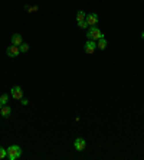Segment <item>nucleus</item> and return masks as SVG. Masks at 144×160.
Returning <instances> with one entry per match:
<instances>
[{
  "label": "nucleus",
  "instance_id": "obj_1",
  "mask_svg": "<svg viewBox=\"0 0 144 160\" xmlns=\"http://www.w3.org/2000/svg\"><path fill=\"white\" fill-rule=\"evenodd\" d=\"M87 36H88V39H89V41H98V39L104 38L102 32H101L97 26H91V28H89V31H88V33H87Z\"/></svg>",
  "mask_w": 144,
  "mask_h": 160
},
{
  "label": "nucleus",
  "instance_id": "obj_2",
  "mask_svg": "<svg viewBox=\"0 0 144 160\" xmlns=\"http://www.w3.org/2000/svg\"><path fill=\"white\" fill-rule=\"evenodd\" d=\"M20 154H22V148H20L19 146H10V147L7 148V157H9L10 160L19 159Z\"/></svg>",
  "mask_w": 144,
  "mask_h": 160
},
{
  "label": "nucleus",
  "instance_id": "obj_3",
  "mask_svg": "<svg viewBox=\"0 0 144 160\" xmlns=\"http://www.w3.org/2000/svg\"><path fill=\"white\" fill-rule=\"evenodd\" d=\"M6 54H7L10 58H16V56L20 54V49H19V46H16V45H12V46H9V48L6 49Z\"/></svg>",
  "mask_w": 144,
  "mask_h": 160
},
{
  "label": "nucleus",
  "instance_id": "obj_4",
  "mask_svg": "<svg viewBox=\"0 0 144 160\" xmlns=\"http://www.w3.org/2000/svg\"><path fill=\"white\" fill-rule=\"evenodd\" d=\"M10 92H12V97H13L15 100H22V98H23V91H22L20 87H13V88L10 89Z\"/></svg>",
  "mask_w": 144,
  "mask_h": 160
},
{
  "label": "nucleus",
  "instance_id": "obj_5",
  "mask_svg": "<svg viewBox=\"0 0 144 160\" xmlns=\"http://www.w3.org/2000/svg\"><path fill=\"white\" fill-rule=\"evenodd\" d=\"M85 20H87V23H88L89 26H97V23H98V16H97L95 13H89V15H87Z\"/></svg>",
  "mask_w": 144,
  "mask_h": 160
},
{
  "label": "nucleus",
  "instance_id": "obj_6",
  "mask_svg": "<svg viewBox=\"0 0 144 160\" xmlns=\"http://www.w3.org/2000/svg\"><path fill=\"white\" fill-rule=\"evenodd\" d=\"M95 48H97L95 41H88V42L84 45V49H85V52H87V54H92V52L95 51Z\"/></svg>",
  "mask_w": 144,
  "mask_h": 160
},
{
  "label": "nucleus",
  "instance_id": "obj_7",
  "mask_svg": "<svg viewBox=\"0 0 144 160\" xmlns=\"http://www.w3.org/2000/svg\"><path fill=\"white\" fill-rule=\"evenodd\" d=\"M74 146H75V148H76L78 151H81V150H84V148H85L87 143H85V140H84V138H76V140H75V143H74Z\"/></svg>",
  "mask_w": 144,
  "mask_h": 160
},
{
  "label": "nucleus",
  "instance_id": "obj_8",
  "mask_svg": "<svg viewBox=\"0 0 144 160\" xmlns=\"http://www.w3.org/2000/svg\"><path fill=\"white\" fill-rule=\"evenodd\" d=\"M22 43V35H19V33H15L13 36H12V45H16V46H19Z\"/></svg>",
  "mask_w": 144,
  "mask_h": 160
},
{
  "label": "nucleus",
  "instance_id": "obj_9",
  "mask_svg": "<svg viewBox=\"0 0 144 160\" xmlns=\"http://www.w3.org/2000/svg\"><path fill=\"white\" fill-rule=\"evenodd\" d=\"M0 111H2V115H3V117H9V115L12 114V108H10L9 105H3L2 108H0Z\"/></svg>",
  "mask_w": 144,
  "mask_h": 160
},
{
  "label": "nucleus",
  "instance_id": "obj_10",
  "mask_svg": "<svg viewBox=\"0 0 144 160\" xmlns=\"http://www.w3.org/2000/svg\"><path fill=\"white\" fill-rule=\"evenodd\" d=\"M107 45H108L107 39H105V38H101V39H98L97 48H99V49H105V48H107Z\"/></svg>",
  "mask_w": 144,
  "mask_h": 160
},
{
  "label": "nucleus",
  "instance_id": "obj_11",
  "mask_svg": "<svg viewBox=\"0 0 144 160\" xmlns=\"http://www.w3.org/2000/svg\"><path fill=\"white\" fill-rule=\"evenodd\" d=\"M85 18H87V13H85L84 10H79V12L76 13V20H78V22H81V20H85Z\"/></svg>",
  "mask_w": 144,
  "mask_h": 160
},
{
  "label": "nucleus",
  "instance_id": "obj_12",
  "mask_svg": "<svg viewBox=\"0 0 144 160\" xmlns=\"http://www.w3.org/2000/svg\"><path fill=\"white\" fill-rule=\"evenodd\" d=\"M19 49H20V52H28V51H29V45H28V43H20V45H19Z\"/></svg>",
  "mask_w": 144,
  "mask_h": 160
},
{
  "label": "nucleus",
  "instance_id": "obj_13",
  "mask_svg": "<svg viewBox=\"0 0 144 160\" xmlns=\"http://www.w3.org/2000/svg\"><path fill=\"white\" fill-rule=\"evenodd\" d=\"M7 100H9V97H7L6 94H3L2 97H0V104H2V107H3L5 104H7Z\"/></svg>",
  "mask_w": 144,
  "mask_h": 160
},
{
  "label": "nucleus",
  "instance_id": "obj_14",
  "mask_svg": "<svg viewBox=\"0 0 144 160\" xmlns=\"http://www.w3.org/2000/svg\"><path fill=\"white\" fill-rule=\"evenodd\" d=\"M7 156V150L3 148V147H0V159H5Z\"/></svg>",
  "mask_w": 144,
  "mask_h": 160
},
{
  "label": "nucleus",
  "instance_id": "obj_15",
  "mask_svg": "<svg viewBox=\"0 0 144 160\" xmlns=\"http://www.w3.org/2000/svg\"><path fill=\"white\" fill-rule=\"evenodd\" d=\"M78 26H79V28H82V29H87L89 25L87 23V20H81V22H78Z\"/></svg>",
  "mask_w": 144,
  "mask_h": 160
},
{
  "label": "nucleus",
  "instance_id": "obj_16",
  "mask_svg": "<svg viewBox=\"0 0 144 160\" xmlns=\"http://www.w3.org/2000/svg\"><path fill=\"white\" fill-rule=\"evenodd\" d=\"M25 9H26V10H29V12H36V10H38V6H33V7H30V6H26Z\"/></svg>",
  "mask_w": 144,
  "mask_h": 160
},
{
  "label": "nucleus",
  "instance_id": "obj_17",
  "mask_svg": "<svg viewBox=\"0 0 144 160\" xmlns=\"http://www.w3.org/2000/svg\"><path fill=\"white\" fill-rule=\"evenodd\" d=\"M20 101H22V104H23V105H26V104H28V100H23V98H22Z\"/></svg>",
  "mask_w": 144,
  "mask_h": 160
},
{
  "label": "nucleus",
  "instance_id": "obj_18",
  "mask_svg": "<svg viewBox=\"0 0 144 160\" xmlns=\"http://www.w3.org/2000/svg\"><path fill=\"white\" fill-rule=\"evenodd\" d=\"M141 38H143V39H144V32H143V33H141Z\"/></svg>",
  "mask_w": 144,
  "mask_h": 160
},
{
  "label": "nucleus",
  "instance_id": "obj_19",
  "mask_svg": "<svg viewBox=\"0 0 144 160\" xmlns=\"http://www.w3.org/2000/svg\"><path fill=\"white\" fill-rule=\"evenodd\" d=\"M0 108H2V104H0Z\"/></svg>",
  "mask_w": 144,
  "mask_h": 160
}]
</instances>
